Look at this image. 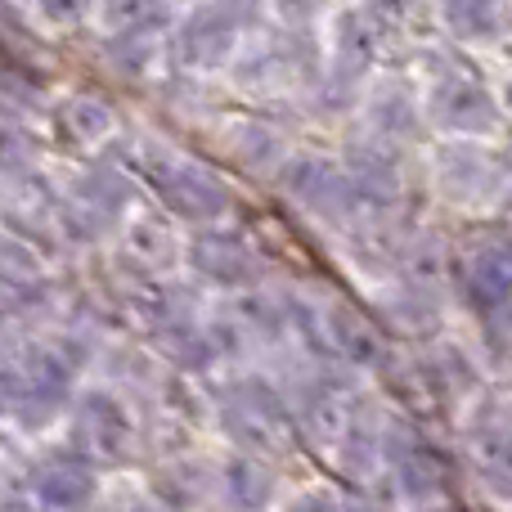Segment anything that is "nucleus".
<instances>
[{"label": "nucleus", "instance_id": "nucleus-1", "mask_svg": "<svg viewBox=\"0 0 512 512\" xmlns=\"http://www.w3.org/2000/svg\"><path fill=\"white\" fill-rule=\"evenodd\" d=\"M135 167H140V176L149 180V189L180 216V221L212 225L230 212V194H225L221 180H216L207 167H198V162L162 149V144H140Z\"/></svg>", "mask_w": 512, "mask_h": 512}, {"label": "nucleus", "instance_id": "nucleus-2", "mask_svg": "<svg viewBox=\"0 0 512 512\" xmlns=\"http://www.w3.org/2000/svg\"><path fill=\"white\" fill-rule=\"evenodd\" d=\"M221 427L243 454H288L297 445V423L279 391L261 378H239L221 396Z\"/></svg>", "mask_w": 512, "mask_h": 512}, {"label": "nucleus", "instance_id": "nucleus-3", "mask_svg": "<svg viewBox=\"0 0 512 512\" xmlns=\"http://www.w3.org/2000/svg\"><path fill=\"white\" fill-rule=\"evenodd\" d=\"M72 445H77L81 459L99 463V468H113V463H126L140 445L135 436V418L113 391H86L77 396V409H72Z\"/></svg>", "mask_w": 512, "mask_h": 512}, {"label": "nucleus", "instance_id": "nucleus-4", "mask_svg": "<svg viewBox=\"0 0 512 512\" xmlns=\"http://www.w3.org/2000/svg\"><path fill=\"white\" fill-rule=\"evenodd\" d=\"M427 117H432L441 131L472 135V140L495 135L499 122H504L490 86L468 68H450L432 81V90H427Z\"/></svg>", "mask_w": 512, "mask_h": 512}, {"label": "nucleus", "instance_id": "nucleus-5", "mask_svg": "<svg viewBox=\"0 0 512 512\" xmlns=\"http://www.w3.org/2000/svg\"><path fill=\"white\" fill-rule=\"evenodd\" d=\"M131 194L135 189L122 171L95 167V171H86V176L72 185V194L59 203V225L72 234H86V239L108 234L122 225L126 207H131Z\"/></svg>", "mask_w": 512, "mask_h": 512}, {"label": "nucleus", "instance_id": "nucleus-6", "mask_svg": "<svg viewBox=\"0 0 512 512\" xmlns=\"http://www.w3.org/2000/svg\"><path fill=\"white\" fill-rule=\"evenodd\" d=\"M504 176V158L495 149H481L472 135H463L459 144H445L441 158H436V180H441V194L450 203H490V198L504 194Z\"/></svg>", "mask_w": 512, "mask_h": 512}, {"label": "nucleus", "instance_id": "nucleus-7", "mask_svg": "<svg viewBox=\"0 0 512 512\" xmlns=\"http://www.w3.org/2000/svg\"><path fill=\"white\" fill-rule=\"evenodd\" d=\"M283 194L310 216H324V221H346L355 212L351 198V180L337 167L333 158H319V153H301V158H288L283 167Z\"/></svg>", "mask_w": 512, "mask_h": 512}, {"label": "nucleus", "instance_id": "nucleus-8", "mask_svg": "<svg viewBox=\"0 0 512 512\" xmlns=\"http://www.w3.org/2000/svg\"><path fill=\"white\" fill-rule=\"evenodd\" d=\"M176 50L180 68L189 72H221L239 54V18L221 5H203L194 14H185V23L176 27Z\"/></svg>", "mask_w": 512, "mask_h": 512}, {"label": "nucleus", "instance_id": "nucleus-9", "mask_svg": "<svg viewBox=\"0 0 512 512\" xmlns=\"http://www.w3.org/2000/svg\"><path fill=\"white\" fill-rule=\"evenodd\" d=\"M189 256V270L198 279L216 283L225 292H239V288H256L265 279V261L256 256L239 234H221V230H198L194 239L185 243Z\"/></svg>", "mask_w": 512, "mask_h": 512}, {"label": "nucleus", "instance_id": "nucleus-10", "mask_svg": "<svg viewBox=\"0 0 512 512\" xmlns=\"http://www.w3.org/2000/svg\"><path fill=\"white\" fill-rule=\"evenodd\" d=\"M297 436H306L319 450H337V445L351 436V427L360 423V409H355V396L337 382H315L306 387V396L297 400Z\"/></svg>", "mask_w": 512, "mask_h": 512}, {"label": "nucleus", "instance_id": "nucleus-11", "mask_svg": "<svg viewBox=\"0 0 512 512\" xmlns=\"http://www.w3.org/2000/svg\"><path fill=\"white\" fill-rule=\"evenodd\" d=\"M382 50V23L369 9H342L333 18V86L355 90Z\"/></svg>", "mask_w": 512, "mask_h": 512}, {"label": "nucleus", "instance_id": "nucleus-12", "mask_svg": "<svg viewBox=\"0 0 512 512\" xmlns=\"http://www.w3.org/2000/svg\"><path fill=\"white\" fill-rule=\"evenodd\" d=\"M391 445V468H396V486L405 490V499H432L450 490V459L436 445H427L423 436L405 432H387Z\"/></svg>", "mask_w": 512, "mask_h": 512}, {"label": "nucleus", "instance_id": "nucleus-13", "mask_svg": "<svg viewBox=\"0 0 512 512\" xmlns=\"http://www.w3.org/2000/svg\"><path fill=\"white\" fill-rule=\"evenodd\" d=\"M180 256H185V243L158 216H131L126 225H117V261H126L135 274L158 279V274L176 270Z\"/></svg>", "mask_w": 512, "mask_h": 512}, {"label": "nucleus", "instance_id": "nucleus-14", "mask_svg": "<svg viewBox=\"0 0 512 512\" xmlns=\"http://www.w3.org/2000/svg\"><path fill=\"white\" fill-rule=\"evenodd\" d=\"M239 81L261 95H279V90H297L301 81H315V59H301L297 41H274L256 45L248 59H239Z\"/></svg>", "mask_w": 512, "mask_h": 512}, {"label": "nucleus", "instance_id": "nucleus-15", "mask_svg": "<svg viewBox=\"0 0 512 512\" xmlns=\"http://www.w3.org/2000/svg\"><path fill=\"white\" fill-rule=\"evenodd\" d=\"M512 292V270H508V248L504 243H486L468 265H463V297L481 319L504 315Z\"/></svg>", "mask_w": 512, "mask_h": 512}, {"label": "nucleus", "instance_id": "nucleus-16", "mask_svg": "<svg viewBox=\"0 0 512 512\" xmlns=\"http://www.w3.org/2000/svg\"><path fill=\"white\" fill-rule=\"evenodd\" d=\"M315 337H324V342H319L324 351L342 355V360H351V364H382L378 328H373L360 310L342 306V301H333V306L324 310V328L315 324Z\"/></svg>", "mask_w": 512, "mask_h": 512}, {"label": "nucleus", "instance_id": "nucleus-17", "mask_svg": "<svg viewBox=\"0 0 512 512\" xmlns=\"http://www.w3.org/2000/svg\"><path fill=\"white\" fill-rule=\"evenodd\" d=\"M225 328H230V337H239L234 346H243V337L256 346H274L288 337V306L265 297V292L239 288V297L230 301V315H225Z\"/></svg>", "mask_w": 512, "mask_h": 512}, {"label": "nucleus", "instance_id": "nucleus-18", "mask_svg": "<svg viewBox=\"0 0 512 512\" xmlns=\"http://www.w3.org/2000/svg\"><path fill=\"white\" fill-rule=\"evenodd\" d=\"M346 180H351V198H355V212L369 207H391L400 198V162L391 153H373V149H351V167H342Z\"/></svg>", "mask_w": 512, "mask_h": 512}, {"label": "nucleus", "instance_id": "nucleus-19", "mask_svg": "<svg viewBox=\"0 0 512 512\" xmlns=\"http://www.w3.org/2000/svg\"><path fill=\"white\" fill-rule=\"evenodd\" d=\"M32 495L45 508H81L95 499V472L81 454H59L32 477Z\"/></svg>", "mask_w": 512, "mask_h": 512}, {"label": "nucleus", "instance_id": "nucleus-20", "mask_svg": "<svg viewBox=\"0 0 512 512\" xmlns=\"http://www.w3.org/2000/svg\"><path fill=\"white\" fill-rule=\"evenodd\" d=\"M54 122H59V135L77 149H99L108 135L117 131V113L104 104L99 95H68L59 108H54Z\"/></svg>", "mask_w": 512, "mask_h": 512}, {"label": "nucleus", "instance_id": "nucleus-21", "mask_svg": "<svg viewBox=\"0 0 512 512\" xmlns=\"http://www.w3.org/2000/svg\"><path fill=\"white\" fill-rule=\"evenodd\" d=\"M400 279L418 297H436L450 283V243L436 239V234L409 239L405 252H400Z\"/></svg>", "mask_w": 512, "mask_h": 512}, {"label": "nucleus", "instance_id": "nucleus-22", "mask_svg": "<svg viewBox=\"0 0 512 512\" xmlns=\"http://www.w3.org/2000/svg\"><path fill=\"white\" fill-rule=\"evenodd\" d=\"M369 131L378 140H414L418 135V108L409 99V90L382 86L369 95Z\"/></svg>", "mask_w": 512, "mask_h": 512}, {"label": "nucleus", "instance_id": "nucleus-23", "mask_svg": "<svg viewBox=\"0 0 512 512\" xmlns=\"http://www.w3.org/2000/svg\"><path fill=\"white\" fill-rule=\"evenodd\" d=\"M225 499L234 508H265L274 499V472L261 454H239L225 463Z\"/></svg>", "mask_w": 512, "mask_h": 512}, {"label": "nucleus", "instance_id": "nucleus-24", "mask_svg": "<svg viewBox=\"0 0 512 512\" xmlns=\"http://www.w3.org/2000/svg\"><path fill=\"white\" fill-rule=\"evenodd\" d=\"M230 153L248 171H274L283 162V135L265 122H239L230 135Z\"/></svg>", "mask_w": 512, "mask_h": 512}, {"label": "nucleus", "instance_id": "nucleus-25", "mask_svg": "<svg viewBox=\"0 0 512 512\" xmlns=\"http://www.w3.org/2000/svg\"><path fill=\"white\" fill-rule=\"evenodd\" d=\"M162 27H167V23L131 27V32H113V50H108L113 68L126 72V77H144V72L158 63V54H162Z\"/></svg>", "mask_w": 512, "mask_h": 512}, {"label": "nucleus", "instance_id": "nucleus-26", "mask_svg": "<svg viewBox=\"0 0 512 512\" xmlns=\"http://www.w3.org/2000/svg\"><path fill=\"white\" fill-rule=\"evenodd\" d=\"M441 18L459 41H490V36H499V23H504L499 0H445Z\"/></svg>", "mask_w": 512, "mask_h": 512}, {"label": "nucleus", "instance_id": "nucleus-27", "mask_svg": "<svg viewBox=\"0 0 512 512\" xmlns=\"http://www.w3.org/2000/svg\"><path fill=\"white\" fill-rule=\"evenodd\" d=\"M32 167H36V135L18 117L0 113V176L5 180L32 176Z\"/></svg>", "mask_w": 512, "mask_h": 512}, {"label": "nucleus", "instance_id": "nucleus-28", "mask_svg": "<svg viewBox=\"0 0 512 512\" xmlns=\"http://www.w3.org/2000/svg\"><path fill=\"white\" fill-rule=\"evenodd\" d=\"M104 23L108 32L153 27V23H167V5L162 0H104Z\"/></svg>", "mask_w": 512, "mask_h": 512}, {"label": "nucleus", "instance_id": "nucleus-29", "mask_svg": "<svg viewBox=\"0 0 512 512\" xmlns=\"http://www.w3.org/2000/svg\"><path fill=\"white\" fill-rule=\"evenodd\" d=\"M36 9L50 27H81L95 14V0H36Z\"/></svg>", "mask_w": 512, "mask_h": 512}, {"label": "nucleus", "instance_id": "nucleus-30", "mask_svg": "<svg viewBox=\"0 0 512 512\" xmlns=\"http://www.w3.org/2000/svg\"><path fill=\"white\" fill-rule=\"evenodd\" d=\"M270 5L288 27H306V23H315V18L324 14L328 0H270Z\"/></svg>", "mask_w": 512, "mask_h": 512}, {"label": "nucleus", "instance_id": "nucleus-31", "mask_svg": "<svg viewBox=\"0 0 512 512\" xmlns=\"http://www.w3.org/2000/svg\"><path fill=\"white\" fill-rule=\"evenodd\" d=\"M409 9H414V0H369V14L378 23H400V18H409Z\"/></svg>", "mask_w": 512, "mask_h": 512}, {"label": "nucleus", "instance_id": "nucleus-32", "mask_svg": "<svg viewBox=\"0 0 512 512\" xmlns=\"http://www.w3.org/2000/svg\"><path fill=\"white\" fill-rule=\"evenodd\" d=\"M212 5H221V9H230L234 18H243V14H252V9L261 5V0H212Z\"/></svg>", "mask_w": 512, "mask_h": 512}]
</instances>
